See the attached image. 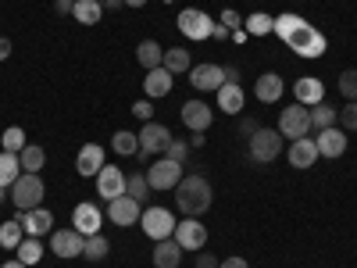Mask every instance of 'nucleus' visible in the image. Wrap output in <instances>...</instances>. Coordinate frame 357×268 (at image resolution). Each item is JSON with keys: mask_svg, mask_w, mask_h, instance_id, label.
<instances>
[{"mask_svg": "<svg viewBox=\"0 0 357 268\" xmlns=\"http://www.w3.org/2000/svg\"><path fill=\"white\" fill-rule=\"evenodd\" d=\"M272 29L279 33V40L286 47H293L301 57H321L325 54V36L318 33L311 22H304L301 15H279Z\"/></svg>", "mask_w": 357, "mask_h": 268, "instance_id": "f257e3e1", "label": "nucleus"}, {"mask_svg": "<svg viewBox=\"0 0 357 268\" xmlns=\"http://www.w3.org/2000/svg\"><path fill=\"white\" fill-rule=\"evenodd\" d=\"M175 190H178V193H175L178 211L190 215V218L204 215L207 207H211V200H215V193H211V186H207L204 175H183V183H178Z\"/></svg>", "mask_w": 357, "mask_h": 268, "instance_id": "f03ea898", "label": "nucleus"}, {"mask_svg": "<svg viewBox=\"0 0 357 268\" xmlns=\"http://www.w3.org/2000/svg\"><path fill=\"white\" fill-rule=\"evenodd\" d=\"M247 154H250L254 165H272V161L282 154V133H279V129H257V133L250 136Z\"/></svg>", "mask_w": 357, "mask_h": 268, "instance_id": "7ed1b4c3", "label": "nucleus"}, {"mask_svg": "<svg viewBox=\"0 0 357 268\" xmlns=\"http://www.w3.org/2000/svg\"><path fill=\"white\" fill-rule=\"evenodd\" d=\"M43 179L36 175V172H22L18 179H15V186H11V200H15V207L18 211H29V207H40V200H43Z\"/></svg>", "mask_w": 357, "mask_h": 268, "instance_id": "20e7f679", "label": "nucleus"}, {"mask_svg": "<svg viewBox=\"0 0 357 268\" xmlns=\"http://www.w3.org/2000/svg\"><path fill=\"white\" fill-rule=\"evenodd\" d=\"M139 225L143 232L151 236V240H172L175 236V215L168 211V207H146V211L139 215Z\"/></svg>", "mask_w": 357, "mask_h": 268, "instance_id": "39448f33", "label": "nucleus"}, {"mask_svg": "<svg viewBox=\"0 0 357 268\" xmlns=\"http://www.w3.org/2000/svg\"><path fill=\"white\" fill-rule=\"evenodd\" d=\"M279 133L289 136V140L307 136V133H311V107H304V104L282 107V114H279Z\"/></svg>", "mask_w": 357, "mask_h": 268, "instance_id": "423d86ee", "label": "nucleus"}, {"mask_svg": "<svg viewBox=\"0 0 357 268\" xmlns=\"http://www.w3.org/2000/svg\"><path fill=\"white\" fill-rule=\"evenodd\" d=\"M146 183H151V190H175L183 183V165L172 161V158H161V161L151 165V172H146Z\"/></svg>", "mask_w": 357, "mask_h": 268, "instance_id": "0eeeda50", "label": "nucleus"}, {"mask_svg": "<svg viewBox=\"0 0 357 268\" xmlns=\"http://www.w3.org/2000/svg\"><path fill=\"white\" fill-rule=\"evenodd\" d=\"M136 136H139V158L161 154V151H168V143H172V133L161 122H143V129Z\"/></svg>", "mask_w": 357, "mask_h": 268, "instance_id": "6e6552de", "label": "nucleus"}, {"mask_svg": "<svg viewBox=\"0 0 357 268\" xmlns=\"http://www.w3.org/2000/svg\"><path fill=\"white\" fill-rule=\"evenodd\" d=\"M178 33L186 40H207V36H215V22L197 8H186V11H178Z\"/></svg>", "mask_w": 357, "mask_h": 268, "instance_id": "1a4fd4ad", "label": "nucleus"}, {"mask_svg": "<svg viewBox=\"0 0 357 268\" xmlns=\"http://www.w3.org/2000/svg\"><path fill=\"white\" fill-rule=\"evenodd\" d=\"M82 244H86V236L79 229H54L50 232V251L68 261V258H82Z\"/></svg>", "mask_w": 357, "mask_h": 268, "instance_id": "9d476101", "label": "nucleus"}, {"mask_svg": "<svg viewBox=\"0 0 357 268\" xmlns=\"http://www.w3.org/2000/svg\"><path fill=\"white\" fill-rule=\"evenodd\" d=\"M139 215H143V204L139 200H132L129 193H122V197H114V200H107V218L114 222V225H136L139 222Z\"/></svg>", "mask_w": 357, "mask_h": 268, "instance_id": "9b49d317", "label": "nucleus"}, {"mask_svg": "<svg viewBox=\"0 0 357 268\" xmlns=\"http://www.w3.org/2000/svg\"><path fill=\"white\" fill-rule=\"evenodd\" d=\"M172 240L183 247V251H200V247L207 244V229H204V222H197V218L175 222V236H172Z\"/></svg>", "mask_w": 357, "mask_h": 268, "instance_id": "f8f14e48", "label": "nucleus"}, {"mask_svg": "<svg viewBox=\"0 0 357 268\" xmlns=\"http://www.w3.org/2000/svg\"><path fill=\"white\" fill-rule=\"evenodd\" d=\"M190 82L193 89H200V94H218V89L225 86V68L222 65H193L190 68Z\"/></svg>", "mask_w": 357, "mask_h": 268, "instance_id": "ddd939ff", "label": "nucleus"}, {"mask_svg": "<svg viewBox=\"0 0 357 268\" xmlns=\"http://www.w3.org/2000/svg\"><path fill=\"white\" fill-rule=\"evenodd\" d=\"M97 193H100L104 200L122 197V193H126V175H122V168H118V165H104V168L97 172Z\"/></svg>", "mask_w": 357, "mask_h": 268, "instance_id": "4468645a", "label": "nucleus"}, {"mask_svg": "<svg viewBox=\"0 0 357 268\" xmlns=\"http://www.w3.org/2000/svg\"><path fill=\"white\" fill-rule=\"evenodd\" d=\"M293 97H296V104L314 107V104H321V100H325V86H321V79H318V75H301V79L293 82Z\"/></svg>", "mask_w": 357, "mask_h": 268, "instance_id": "2eb2a0df", "label": "nucleus"}, {"mask_svg": "<svg viewBox=\"0 0 357 268\" xmlns=\"http://www.w3.org/2000/svg\"><path fill=\"white\" fill-rule=\"evenodd\" d=\"M18 222L29 236H47L54 232V215L47 211V207H29V211H18Z\"/></svg>", "mask_w": 357, "mask_h": 268, "instance_id": "dca6fc26", "label": "nucleus"}, {"mask_svg": "<svg viewBox=\"0 0 357 268\" xmlns=\"http://www.w3.org/2000/svg\"><path fill=\"white\" fill-rule=\"evenodd\" d=\"M183 122L193 133H207L211 122H215V114H211V107H207L204 100H190V104H183Z\"/></svg>", "mask_w": 357, "mask_h": 268, "instance_id": "f3484780", "label": "nucleus"}, {"mask_svg": "<svg viewBox=\"0 0 357 268\" xmlns=\"http://www.w3.org/2000/svg\"><path fill=\"white\" fill-rule=\"evenodd\" d=\"M100 222H104V215H100V207H97V204H79V207H75V215H72V229H79L82 236L100 232Z\"/></svg>", "mask_w": 357, "mask_h": 268, "instance_id": "a211bd4d", "label": "nucleus"}, {"mask_svg": "<svg viewBox=\"0 0 357 268\" xmlns=\"http://www.w3.org/2000/svg\"><path fill=\"white\" fill-rule=\"evenodd\" d=\"M318 143V158H343L347 151V133L343 129H321V136L314 140Z\"/></svg>", "mask_w": 357, "mask_h": 268, "instance_id": "6ab92c4d", "label": "nucleus"}, {"mask_svg": "<svg viewBox=\"0 0 357 268\" xmlns=\"http://www.w3.org/2000/svg\"><path fill=\"white\" fill-rule=\"evenodd\" d=\"M318 161V143L311 136H301V140H293L289 147V165L293 168H311Z\"/></svg>", "mask_w": 357, "mask_h": 268, "instance_id": "aec40b11", "label": "nucleus"}, {"mask_svg": "<svg viewBox=\"0 0 357 268\" xmlns=\"http://www.w3.org/2000/svg\"><path fill=\"white\" fill-rule=\"evenodd\" d=\"M282 89H286V82H282V75H275V72H264V75L254 82V94H257L261 104H275V100L282 97Z\"/></svg>", "mask_w": 357, "mask_h": 268, "instance_id": "412c9836", "label": "nucleus"}, {"mask_svg": "<svg viewBox=\"0 0 357 268\" xmlns=\"http://www.w3.org/2000/svg\"><path fill=\"white\" fill-rule=\"evenodd\" d=\"M172 72L168 68H151L146 72V79H143V89H146V97L151 100H158V97H168L172 94Z\"/></svg>", "mask_w": 357, "mask_h": 268, "instance_id": "4be33fe9", "label": "nucleus"}, {"mask_svg": "<svg viewBox=\"0 0 357 268\" xmlns=\"http://www.w3.org/2000/svg\"><path fill=\"white\" fill-rule=\"evenodd\" d=\"M75 168H79V175H97L104 168V147L86 143L79 151V158H75Z\"/></svg>", "mask_w": 357, "mask_h": 268, "instance_id": "5701e85b", "label": "nucleus"}, {"mask_svg": "<svg viewBox=\"0 0 357 268\" xmlns=\"http://www.w3.org/2000/svg\"><path fill=\"white\" fill-rule=\"evenodd\" d=\"M183 265V247L175 240H158L154 247V268H178Z\"/></svg>", "mask_w": 357, "mask_h": 268, "instance_id": "b1692460", "label": "nucleus"}, {"mask_svg": "<svg viewBox=\"0 0 357 268\" xmlns=\"http://www.w3.org/2000/svg\"><path fill=\"white\" fill-rule=\"evenodd\" d=\"M218 107L225 111V114H236L243 107V89H240V82H225L222 89H218Z\"/></svg>", "mask_w": 357, "mask_h": 268, "instance_id": "393cba45", "label": "nucleus"}, {"mask_svg": "<svg viewBox=\"0 0 357 268\" xmlns=\"http://www.w3.org/2000/svg\"><path fill=\"white\" fill-rule=\"evenodd\" d=\"M72 15H75V22H82V25H97L100 15H104V4H100V0H75Z\"/></svg>", "mask_w": 357, "mask_h": 268, "instance_id": "a878e982", "label": "nucleus"}, {"mask_svg": "<svg viewBox=\"0 0 357 268\" xmlns=\"http://www.w3.org/2000/svg\"><path fill=\"white\" fill-rule=\"evenodd\" d=\"M136 57H139V65L151 72V68H161V61H165V50L154 43V40H143L139 47H136Z\"/></svg>", "mask_w": 357, "mask_h": 268, "instance_id": "bb28decb", "label": "nucleus"}, {"mask_svg": "<svg viewBox=\"0 0 357 268\" xmlns=\"http://www.w3.org/2000/svg\"><path fill=\"white\" fill-rule=\"evenodd\" d=\"M161 68H168L172 75H178V72H190V68H193V61H190V50H183V47H172V50H165V61H161Z\"/></svg>", "mask_w": 357, "mask_h": 268, "instance_id": "cd10ccee", "label": "nucleus"}, {"mask_svg": "<svg viewBox=\"0 0 357 268\" xmlns=\"http://www.w3.org/2000/svg\"><path fill=\"white\" fill-rule=\"evenodd\" d=\"M18 161H22V172H36V175H40V168H43V161H47V151H43V147H36V143H25L22 154H18Z\"/></svg>", "mask_w": 357, "mask_h": 268, "instance_id": "c85d7f7f", "label": "nucleus"}, {"mask_svg": "<svg viewBox=\"0 0 357 268\" xmlns=\"http://www.w3.org/2000/svg\"><path fill=\"white\" fill-rule=\"evenodd\" d=\"M22 175V161H18V154H0V186L4 190H11L15 186V179Z\"/></svg>", "mask_w": 357, "mask_h": 268, "instance_id": "c756f323", "label": "nucleus"}, {"mask_svg": "<svg viewBox=\"0 0 357 268\" xmlns=\"http://www.w3.org/2000/svg\"><path fill=\"white\" fill-rule=\"evenodd\" d=\"M15 251H18V261H22V265H29V268L40 265V258H43V244H40V236H29V240H22Z\"/></svg>", "mask_w": 357, "mask_h": 268, "instance_id": "7c9ffc66", "label": "nucleus"}, {"mask_svg": "<svg viewBox=\"0 0 357 268\" xmlns=\"http://www.w3.org/2000/svg\"><path fill=\"white\" fill-rule=\"evenodd\" d=\"M336 122H340V114H336L329 104H325V100L311 107V129H318V133H321V129H333Z\"/></svg>", "mask_w": 357, "mask_h": 268, "instance_id": "2f4dec72", "label": "nucleus"}, {"mask_svg": "<svg viewBox=\"0 0 357 268\" xmlns=\"http://www.w3.org/2000/svg\"><path fill=\"white\" fill-rule=\"evenodd\" d=\"M111 147H114V154H122V158L139 154V136H136V133H126V129H118V133L111 136Z\"/></svg>", "mask_w": 357, "mask_h": 268, "instance_id": "473e14b6", "label": "nucleus"}, {"mask_svg": "<svg viewBox=\"0 0 357 268\" xmlns=\"http://www.w3.org/2000/svg\"><path fill=\"white\" fill-rule=\"evenodd\" d=\"M107 251H111V244L104 240L100 232L86 236V244H82V258H86V261H104V258H107Z\"/></svg>", "mask_w": 357, "mask_h": 268, "instance_id": "72a5a7b5", "label": "nucleus"}, {"mask_svg": "<svg viewBox=\"0 0 357 268\" xmlns=\"http://www.w3.org/2000/svg\"><path fill=\"white\" fill-rule=\"evenodd\" d=\"M126 193L132 197V200H146V193H151V183H146V172H132V175H126Z\"/></svg>", "mask_w": 357, "mask_h": 268, "instance_id": "f704fd0d", "label": "nucleus"}, {"mask_svg": "<svg viewBox=\"0 0 357 268\" xmlns=\"http://www.w3.org/2000/svg\"><path fill=\"white\" fill-rule=\"evenodd\" d=\"M22 222L18 218H11V222H4V225H0V247H8V251H15L18 244H22Z\"/></svg>", "mask_w": 357, "mask_h": 268, "instance_id": "c9c22d12", "label": "nucleus"}, {"mask_svg": "<svg viewBox=\"0 0 357 268\" xmlns=\"http://www.w3.org/2000/svg\"><path fill=\"white\" fill-rule=\"evenodd\" d=\"M272 25H275V18H268V15L257 11V15L247 18V33H250V36H264V33H272Z\"/></svg>", "mask_w": 357, "mask_h": 268, "instance_id": "e433bc0d", "label": "nucleus"}, {"mask_svg": "<svg viewBox=\"0 0 357 268\" xmlns=\"http://www.w3.org/2000/svg\"><path fill=\"white\" fill-rule=\"evenodd\" d=\"M0 140H4V151H8V154H22V147H25V133H22L18 126L4 129V136H0Z\"/></svg>", "mask_w": 357, "mask_h": 268, "instance_id": "4c0bfd02", "label": "nucleus"}, {"mask_svg": "<svg viewBox=\"0 0 357 268\" xmlns=\"http://www.w3.org/2000/svg\"><path fill=\"white\" fill-rule=\"evenodd\" d=\"M340 94H343L347 100H357V68H347V72L340 75Z\"/></svg>", "mask_w": 357, "mask_h": 268, "instance_id": "58836bf2", "label": "nucleus"}, {"mask_svg": "<svg viewBox=\"0 0 357 268\" xmlns=\"http://www.w3.org/2000/svg\"><path fill=\"white\" fill-rule=\"evenodd\" d=\"M165 154H168L172 161H178V165H183V161H186V154H190V143H183V140H172Z\"/></svg>", "mask_w": 357, "mask_h": 268, "instance_id": "ea45409f", "label": "nucleus"}, {"mask_svg": "<svg viewBox=\"0 0 357 268\" xmlns=\"http://www.w3.org/2000/svg\"><path fill=\"white\" fill-rule=\"evenodd\" d=\"M340 122H343V129H357V100H350V104L340 111Z\"/></svg>", "mask_w": 357, "mask_h": 268, "instance_id": "a19ab883", "label": "nucleus"}, {"mask_svg": "<svg viewBox=\"0 0 357 268\" xmlns=\"http://www.w3.org/2000/svg\"><path fill=\"white\" fill-rule=\"evenodd\" d=\"M218 265H222V261H218L211 251H200V254H197V268H218Z\"/></svg>", "mask_w": 357, "mask_h": 268, "instance_id": "79ce46f5", "label": "nucleus"}, {"mask_svg": "<svg viewBox=\"0 0 357 268\" xmlns=\"http://www.w3.org/2000/svg\"><path fill=\"white\" fill-rule=\"evenodd\" d=\"M151 111H154V107H151V100L132 104V114H136V118H143V122H151Z\"/></svg>", "mask_w": 357, "mask_h": 268, "instance_id": "37998d69", "label": "nucleus"}, {"mask_svg": "<svg viewBox=\"0 0 357 268\" xmlns=\"http://www.w3.org/2000/svg\"><path fill=\"white\" fill-rule=\"evenodd\" d=\"M240 133H243V136H254V133H257V122H254V118H243V122H240Z\"/></svg>", "mask_w": 357, "mask_h": 268, "instance_id": "c03bdc74", "label": "nucleus"}, {"mask_svg": "<svg viewBox=\"0 0 357 268\" xmlns=\"http://www.w3.org/2000/svg\"><path fill=\"white\" fill-rule=\"evenodd\" d=\"M218 268H250V265H247L243 258H225V261H222Z\"/></svg>", "mask_w": 357, "mask_h": 268, "instance_id": "a18cd8bd", "label": "nucleus"}, {"mask_svg": "<svg viewBox=\"0 0 357 268\" xmlns=\"http://www.w3.org/2000/svg\"><path fill=\"white\" fill-rule=\"evenodd\" d=\"M72 4H75V0H54V11H61V15H72Z\"/></svg>", "mask_w": 357, "mask_h": 268, "instance_id": "49530a36", "label": "nucleus"}, {"mask_svg": "<svg viewBox=\"0 0 357 268\" xmlns=\"http://www.w3.org/2000/svg\"><path fill=\"white\" fill-rule=\"evenodd\" d=\"M222 22H225V29H236L243 18H240V15H232V11H225V15H222Z\"/></svg>", "mask_w": 357, "mask_h": 268, "instance_id": "de8ad7c7", "label": "nucleus"}, {"mask_svg": "<svg viewBox=\"0 0 357 268\" xmlns=\"http://www.w3.org/2000/svg\"><path fill=\"white\" fill-rule=\"evenodd\" d=\"M8 57H11V40L0 36V61H8Z\"/></svg>", "mask_w": 357, "mask_h": 268, "instance_id": "09e8293b", "label": "nucleus"}, {"mask_svg": "<svg viewBox=\"0 0 357 268\" xmlns=\"http://www.w3.org/2000/svg\"><path fill=\"white\" fill-rule=\"evenodd\" d=\"M122 4H126V8H143L146 0H122Z\"/></svg>", "mask_w": 357, "mask_h": 268, "instance_id": "8fccbe9b", "label": "nucleus"}, {"mask_svg": "<svg viewBox=\"0 0 357 268\" xmlns=\"http://www.w3.org/2000/svg\"><path fill=\"white\" fill-rule=\"evenodd\" d=\"M104 8H122V0H100Z\"/></svg>", "mask_w": 357, "mask_h": 268, "instance_id": "3c124183", "label": "nucleus"}, {"mask_svg": "<svg viewBox=\"0 0 357 268\" xmlns=\"http://www.w3.org/2000/svg\"><path fill=\"white\" fill-rule=\"evenodd\" d=\"M0 268H29V265H22V261H8V265H0Z\"/></svg>", "mask_w": 357, "mask_h": 268, "instance_id": "603ef678", "label": "nucleus"}, {"mask_svg": "<svg viewBox=\"0 0 357 268\" xmlns=\"http://www.w3.org/2000/svg\"><path fill=\"white\" fill-rule=\"evenodd\" d=\"M0 204H4V186H0Z\"/></svg>", "mask_w": 357, "mask_h": 268, "instance_id": "864d4df0", "label": "nucleus"}]
</instances>
